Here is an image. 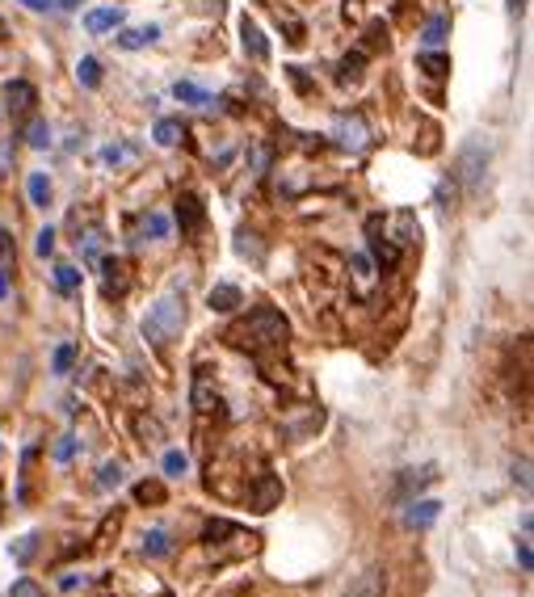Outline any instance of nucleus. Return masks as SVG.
Returning a JSON list of instances; mask_svg holds the SVG:
<instances>
[{
    "label": "nucleus",
    "instance_id": "nucleus-1",
    "mask_svg": "<svg viewBox=\"0 0 534 597\" xmlns=\"http://www.w3.org/2000/svg\"><path fill=\"white\" fill-rule=\"evenodd\" d=\"M181 324H186V299H181V295H164V299H156L148 307V316H143V341L156 345V349L169 345V341H177Z\"/></svg>",
    "mask_w": 534,
    "mask_h": 597
},
{
    "label": "nucleus",
    "instance_id": "nucleus-2",
    "mask_svg": "<svg viewBox=\"0 0 534 597\" xmlns=\"http://www.w3.org/2000/svg\"><path fill=\"white\" fill-rule=\"evenodd\" d=\"M286 337H291V324H286V316L274 312V307H257V312L244 320L240 328H232V341L236 345H253V349L282 345Z\"/></svg>",
    "mask_w": 534,
    "mask_h": 597
},
{
    "label": "nucleus",
    "instance_id": "nucleus-3",
    "mask_svg": "<svg viewBox=\"0 0 534 597\" xmlns=\"http://www.w3.org/2000/svg\"><path fill=\"white\" fill-rule=\"evenodd\" d=\"M488 156H492V148H488L484 139H471L467 148H463V156H459V181L467 185V190H476V185H480V177L488 169Z\"/></svg>",
    "mask_w": 534,
    "mask_h": 597
},
{
    "label": "nucleus",
    "instance_id": "nucleus-4",
    "mask_svg": "<svg viewBox=\"0 0 534 597\" xmlns=\"http://www.w3.org/2000/svg\"><path fill=\"white\" fill-rule=\"evenodd\" d=\"M333 139L341 143L345 152H362L366 143H371V131H366V122H362L358 114H341V118H337V131H333Z\"/></svg>",
    "mask_w": 534,
    "mask_h": 597
},
{
    "label": "nucleus",
    "instance_id": "nucleus-5",
    "mask_svg": "<svg viewBox=\"0 0 534 597\" xmlns=\"http://www.w3.org/2000/svg\"><path fill=\"white\" fill-rule=\"evenodd\" d=\"M278 501H282V480L265 471V476H257V484H253V492H249V505H253L257 513H270Z\"/></svg>",
    "mask_w": 534,
    "mask_h": 597
},
{
    "label": "nucleus",
    "instance_id": "nucleus-6",
    "mask_svg": "<svg viewBox=\"0 0 534 597\" xmlns=\"http://www.w3.org/2000/svg\"><path fill=\"white\" fill-rule=\"evenodd\" d=\"M379 223H383L379 215L366 223V232H371V253H366V257H371L379 270H392V265L400 261V249H396V244H387V236H379Z\"/></svg>",
    "mask_w": 534,
    "mask_h": 597
},
{
    "label": "nucleus",
    "instance_id": "nucleus-7",
    "mask_svg": "<svg viewBox=\"0 0 534 597\" xmlns=\"http://www.w3.org/2000/svg\"><path fill=\"white\" fill-rule=\"evenodd\" d=\"M207 303H211V312H219V316H232V312H240V307H244V295H240V286H232V282H219V286H211Z\"/></svg>",
    "mask_w": 534,
    "mask_h": 597
},
{
    "label": "nucleus",
    "instance_id": "nucleus-8",
    "mask_svg": "<svg viewBox=\"0 0 534 597\" xmlns=\"http://www.w3.org/2000/svg\"><path fill=\"white\" fill-rule=\"evenodd\" d=\"M122 22H127V13H122L118 5H106V9H93V13H85V30H89V34L122 30Z\"/></svg>",
    "mask_w": 534,
    "mask_h": 597
},
{
    "label": "nucleus",
    "instance_id": "nucleus-9",
    "mask_svg": "<svg viewBox=\"0 0 534 597\" xmlns=\"http://www.w3.org/2000/svg\"><path fill=\"white\" fill-rule=\"evenodd\" d=\"M438 513H442V505H438L434 497L413 501V505H408V513H404V526H408V530H425V526L438 522Z\"/></svg>",
    "mask_w": 534,
    "mask_h": 597
},
{
    "label": "nucleus",
    "instance_id": "nucleus-10",
    "mask_svg": "<svg viewBox=\"0 0 534 597\" xmlns=\"http://www.w3.org/2000/svg\"><path fill=\"white\" fill-rule=\"evenodd\" d=\"M101 265V274H106V295H127V286H131V278H127V265H122L118 257H101L97 261Z\"/></svg>",
    "mask_w": 534,
    "mask_h": 597
},
{
    "label": "nucleus",
    "instance_id": "nucleus-11",
    "mask_svg": "<svg viewBox=\"0 0 534 597\" xmlns=\"http://www.w3.org/2000/svg\"><path fill=\"white\" fill-rule=\"evenodd\" d=\"M240 38H244V51H249L257 64L270 59V43H265V34H261V26L253 22V17H244V22H240Z\"/></svg>",
    "mask_w": 534,
    "mask_h": 597
},
{
    "label": "nucleus",
    "instance_id": "nucleus-12",
    "mask_svg": "<svg viewBox=\"0 0 534 597\" xmlns=\"http://www.w3.org/2000/svg\"><path fill=\"white\" fill-rule=\"evenodd\" d=\"M202 219H207V211H202V202L194 194H186L177 202V223H181V232H186V236H194L202 228Z\"/></svg>",
    "mask_w": 534,
    "mask_h": 597
},
{
    "label": "nucleus",
    "instance_id": "nucleus-13",
    "mask_svg": "<svg viewBox=\"0 0 534 597\" xmlns=\"http://www.w3.org/2000/svg\"><path fill=\"white\" fill-rule=\"evenodd\" d=\"M173 551V539H169V530H160V526H152L148 534H143V555L148 560H164V555Z\"/></svg>",
    "mask_w": 534,
    "mask_h": 597
},
{
    "label": "nucleus",
    "instance_id": "nucleus-14",
    "mask_svg": "<svg viewBox=\"0 0 534 597\" xmlns=\"http://www.w3.org/2000/svg\"><path fill=\"white\" fill-rule=\"evenodd\" d=\"M5 97H9V110H13V114H26L34 101H38L34 85H26V80H13V85L5 89Z\"/></svg>",
    "mask_w": 534,
    "mask_h": 597
},
{
    "label": "nucleus",
    "instance_id": "nucleus-15",
    "mask_svg": "<svg viewBox=\"0 0 534 597\" xmlns=\"http://www.w3.org/2000/svg\"><path fill=\"white\" fill-rule=\"evenodd\" d=\"M152 139L160 143V148H177V143L186 139V127H181L177 118H160V122H156V131H152Z\"/></svg>",
    "mask_w": 534,
    "mask_h": 597
},
{
    "label": "nucleus",
    "instance_id": "nucleus-16",
    "mask_svg": "<svg viewBox=\"0 0 534 597\" xmlns=\"http://www.w3.org/2000/svg\"><path fill=\"white\" fill-rule=\"evenodd\" d=\"M160 38V26H143V30H122L118 34V47L122 51H139V47H148Z\"/></svg>",
    "mask_w": 534,
    "mask_h": 597
},
{
    "label": "nucleus",
    "instance_id": "nucleus-17",
    "mask_svg": "<svg viewBox=\"0 0 534 597\" xmlns=\"http://www.w3.org/2000/svg\"><path fill=\"white\" fill-rule=\"evenodd\" d=\"M417 68H421L425 76L442 80V76H450V55H442V51H421V55H417Z\"/></svg>",
    "mask_w": 534,
    "mask_h": 597
},
{
    "label": "nucleus",
    "instance_id": "nucleus-18",
    "mask_svg": "<svg viewBox=\"0 0 534 597\" xmlns=\"http://www.w3.org/2000/svg\"><path fill=\"white\" fill-rule=\"evenodd\" d=\"M349 274H354L358 291H371V282H375V261L366 257V253H354V257H349Z\"/></svg>",
    "mask_w": 534,
    "mask_h": 597
},
{
    "label": "nucleus",
    "instance_id": "nucleus-19",
    "mask_svg": "<svg viewBox=\"0 0 534 597\" xmlns=\"http://www.w3.org/2000/svg\"><path fill=\"white\" fill-rule=\"evenodd\" d=\"M26 194H30V202L34 207H51V177L47 173H30V181H26Z\"/></svg>",
    "mask_w": 534,
    "mask_h": 597
},
{
    "label": "nucleus",
    "instance_id": "nucleus-20",
    "mask_svg": "<svg viewBox=\"0 0 534 597\" xmlns=\"http://www.w3.org/2000/svg\"><path fill=\"white\" fill-rule=\"evenodd\" d=\"M26 143H30L34 152L51 148V127H47V118H30V127H26Z\"/></svg>",
    "mask_w": 534,
    "mask_h": 597
},
{
    "label": "nucleus",
    "instance_id": "nucleus-21",
    "mask_svg": "<svg viewBox=\"0 0 534 597\" xmlns=\"http://www.w3.org/2000/svg\"><path fill=\"white\" fill-rule=\"evenodd\" d=\"M76 80H80L85 89H97V85H101V59H93V55L80 59V64H76Z\"/></svg>",
    "mask_w": 534,
    "mask_h": 597
},
{
    "label": "nucleus",
    "instance_id": "nucleus-22",
    "mask_svg": "<svg viewBox=\"0 0 534 597\" xmlns=\"http://www.w3.org/2000/svg\"><path fill=\"white\" fill-rule=\"evenodd\" d=\"M135 434H139L143 442L156 446V442H164V425H160L156 417H148V413H139V417H135Z\"/></svg>",
    "mask_w": 534,
    "mask_h": 597
},
{
    "label": "nucleus",
    "instance_id": "nucleus-23",
    "mask_svg": "<svg viewBox=\"0 0 534 597\" xmlns=\"http://www.w3.org/2000/svg\"><path fill=\"white\" fill-rule=\"evenodd\" d=\"M55 286H59V295H76L80 291V270H76V265H55Z\"/></svg>",
    "mask_w": 534,
    "mask_h": 597
},
{
    "label": "nucleus",
    "instance_id": "nucleus-24",
    "mask_svg": "<svg viewBox=\"0 0 534 597\" xmlns=\"http://www.w3.org/2000/svg\"><path fill=\"white\" fill-rule=\"evenodd\" d=\"M173 97H177V101H190V106H207V101H211V93H202L198 85H190V80H177Z\"/></svg>",
    "mask_w": 534,
    "mask_h": 597
},
{
    "label": "nucleus",
    "instance_id": "nucleus-25",
    "mask_svg": "<svg viewBox=\"0 0 534 597\" xmlns=\"http://www.w3.org/2000/svg\"><path fill=\"white\" fill-rule=\"evenodd\" d=\"M164 497H169V492H164L160 480H143V484L135 488V501H139V505H160Z\"/></svg>",
    "mask_w": 534,
    "mask_h": 597
},
{
    "label": "nucleus",
    "instance_id": "nucleus-26",
    "mask_svg": "<svg viewBox=\"0 0 534 597\" xmlns=\"http://www.w3.org/2000/svg\"><path fill=\"white\" fill-rule=\"evenodd\" d=\"M215 391H211V383H207V375H198V383H194V408H198V413H211V408H215Z\"/></svg>",
    "mask_w": 534,
    "mask_h": 597
},
{
    "label": "nucleus",
    "instance_id": "nucleus-27",
    "mask_svg": "<svg viewBox=\"0 0 534 597\" xmlns=\"http://www.w3.org/2000/svg\"><path fill=\"white\" fill-rule=\"evenodd\" d=\"M362 68H366V55H362V51L345 55V59H341V85H349V80H358V76H362Z\"/></svg>",
    "mask_w": 534,
    "mask_h": 597
},
{
    "label": "nucleus",
    "instance_id": "nucleus-28",
    "mask_svg": "<svg viewBox=\"0 0 534 597\" xmlns=\"http://www.w3.org/2000/svg\"><path fill=\"white\" fill-rule=\"evenodd\" d=\"M446 30H450V22H446V17H429V26H425V34H421V38H425L429 47H438L442 38H446Z\"/></svg>",
    "mask_w": 534,
    "mask_h": 597
},
{
    "label": "nucleus",
    "instance_id": "nucleus-29",
    "mask_svg": "<svg viewBox=\"0 0 534 597\" xmlns=\"http://www.w3.org/2000/svg\"><path fill=\"white\" fill-rule=\"evenodd\" d=\"M72 362H76V345H68V341H64V345L55 349V362H51V366H55V375H68Z\"/></svg>",
    "mask_w": 534,
    "mask_h": 597
},
{
    "label": "nucleus",
    "instance_id": "nucleus-30",
    "mask_svg": "<svg viewBox=\"0 0 534 597\" xmlns=\"http://www.w3.org/2000/svg\"><path fill=\"white\" fill-rule=\"evenodd\" d=\"M80 253H85L89 261H97V257H101V228H89L85 236H80Z\"/></svg>",
    "mask_w": 534,
    "mask_h": 597
},
{
    "label": "nucleus",
    "instance_id": "nucleus-31",
    "mask_svg": "<svg viewBox=\"0 0 534 597\" xmlns=\"http://www.w3.org/2000/svg\"><path fill=\"white\" fill-rule=\"evenodd\" d=\"M9 597H47V589L38 585V581H30V576H22V581H13Z\"/></svg>",
    "mask_w": 534,
    "mask_h": 597
},
{
    "label": "nucleus",
    "instance_id": "nucleus-32",
    "mask_svg": "<svg viewBox=\"0 0 534 597\" xmlns=\"http://www.w3.org/2000/svg\"><path fill=\"white\" fill-rule=\"evenodd\" d=\"M186 467H190V459L181 455V450H169V455H164V476H186Z\"/></svg>",
    "mask_w": 534,
    "mask_h": 597
},
{
    "label": "nucleus",
    "instance_id": "nucleus-33",
    "mask_svg": "<svg viewBox=\"0 0 534 597\" xmlns=\"http://www.w3.org/2000/svg\"><path fill=\"white\" fill-rule=\"evenodd\" d=\"M97 484L101 488H118L122 484V463H106V467H101L97 471Z\"/></svg>",
    "mask_w": 534,
    "mask_h": 597
},
{
    "label": "nucleus",
    "instance_id": "nucleus-34",
    "mask_svg": "<svg viewBox=\"0 0 534 597\" xmlns=\"http://www.w3.org/2000/svg\"><path fill=\"white\" fill-rule=\"evenodd\" d=\"M34 253H38V257H51V253H55V228H43V232H38Z\"/></svg>",
    "mask_w": 534,
    "mask_h": 597
},
{
    "label": "nucleus",
    "instance_id": "nucleus-35",
    "mask_svg": "<svg viewBox=\"0 0 534 597\" xmlns=\"http://www.w3.org/2000/svg\"><path fill=\"white\" fill-rule=\"evenodd\" d=\"M148 236H152V240H164V236H169V219L152 211V215H148Z\"/></svg>",
    "mask_w": 534,
    "mask_h": 597
},
{
    "label": "nucleus",
    "instance_id": "nucleus-36",
    "mask_svg": "<svg viewBox=\"0 0 534 597\" xmlns=\"http://www.w3.org/2000/svg\"><path fill=\"white\" fill-rule=\"evenodd\" d=\"M513 555H518V564H522V572H530V568H534V551H530V534H526V539H522L518 547H513Z\"/></svg>",
    "mask_w": 534,
    "mask_h": 597
},
{
    "label": "nucleus",
    "instance_id": "nucleus-37",
    "mask_svg": "<svg viewBox=\"0 0 534 597\" xmlns=\"http://www.w3.org/2000/svg\"><path fill=\"white\" fill-rule=\"evenodd\" d=\"M223 534H236V526L232 522H211L207 534H202V543H215V539H223Z\"/></svg>",
    "mask_w": 534,
    "mask_h": 597
},
{
    "label": "nucleus",
    "instance_id": "nucleus-38",
    "mask_svg": "<svg viewBox=\"0 0 534 597\" xmlns=\"http://www.w3.org/2000/svg\"><path fill=\"white\" fill-rule=\"evenodd\" d=\"M366 47H387V30H383V22L366 26Z\"/></svg>",
    "mask_w": 534,
    "mask_h": 597
},
{
    "label": "nucleus",
    "instance_id": "nucleus-39",
    "mask_svg": "<svg viewBox=\"0 0 534 597\" xmlns=\"http://www.w3.org/2000/svg\"><path fill=\"white\" fill-rule=\"evenodd\" d=\"M513 480L530 492V459H513Z\"/></svg>",
    "mask_w": 534,
    "mask_h": 597
},
{
    "label": "nucleus",
    "instance_id": "nucleus-40",
    "mask_svg": "<svg viewBox=\"0 0 534 597\" xmlns=\"http://www.w3.org/2000/svg\"><path fill=\"white\" fill-rule=\"evenodd\" d=\"M89 581H85V576H76V572H64V576H59V589H64V593H76V589H85Z\"/></svg>",
    "mask_w": 534,
    "mask_h": 597
},
{
    "label": "nucleus",
    "instance_id": "nucleus-41",
    "mask_svg": "<svg viewBox=\"0 0 534 597\" xmlns=\"http://www.w3.org/2000/svg\"><path fill=\"white\" fill-rule=\"evenodd\" d=\"M72 450H76V438H59V442H55V459H59V463H68V459H72Z\"/></svg>",
    "mask_w": 534,
    "mask_h": 597
},
{
    "label": "nucleus",
    "instance_id": "nucleus-42",
    "mask_svg": "<svg viewBox=\"0 0 534 597\" xmlns=\"http://www.w3.org/2000/svg\"><path fill=\"white\" fill-rule=\"evenodd\" d=\"M396 223H400V244H413V228H417L413 215H400Z\"/></svg>",
    "mask_w": 534,
    "mask_h": 597
},
{
    "label": "nucleus",
    "instance_id": "nucleus-43",
    "mask_svg": "<svg viewBox=\"0 0 534 597\" xmlns=\"http://www.w3.org/2000/svg\"><path fill=\"white\" fill-rule=\"evenodd\" d=\"M127 156H131V148H118V143H114V148L101 152V160H106V164H118V160H127Z\"/></svg>",
    "mask_w": 534,
    "mask_h": 597
},
{
    "label": "nucleus",
    "instance_id": "nucleus-44",
    "mask_svg": "<svg viewBox=\"0 0 534 597\" xmlns=\"http://www.w3.org/2000/svg\"><path fill=\"white\" fill-rule=\"evenodd\" d=\"M13 555H17V560H30V555H34V534H26V539L13 547Z\"/></svg>",
    "mask_w": 534,
    "mask_h": 597
},
{
    "label": "nucleus",
    "instance_id": "nucleus-45",
    "mask_svg": "<svg viewBox=\"0 0 534 597\" xmlns=\"http://www.w3.org/2000/svg\"><path fill=\"white\" fill-rule=\"evenodd\" d=\"M0 257H13V236H9V228H0Z\"/></svg>",
    "mask_w": 534,
    "mask_h": 597
},
{
    "label": "nucleus",
    "instance_id": "nucleus-46",
    "mask_svg": "<svg viewBox=\"0 0 534 597\" xmlns=\"http://www.w3.org/2000/svg\"><path fill=\"white\" fill-rule=\"evenodd\" d=\"M22 5H26V9H34V13H47L51 0H22Z\"/></svg>",
    "mask_w": 534,
    "mask_h": 597
},
{
    "label": "nucleus",
    "instance_id": "nucleus-47",
    "mask_svg": "<svg viewBox=\"0 0 534 597\" xmlns=\"http://www.w3.org/2000/svg\"><path fill=\"white\" fill-rule=\"evenodd\" d=\"M5 295H9V274L0 270V299H5Z\"/></svg>",
    "mask_w": 534,
    "mask_h": 597
},
{
    "label": "nucleus",
    "instance_id": "nucleus-48",
    "mask_svg": "<svg viewBox=\"0 0 534 597\" xmlns=\"http://www.w3.org/2000/svg\"><path fill=\"white\" fill-rule=\"evenodd\" d=\"M59 5H64V9H80V0H59Z\"/></svg>",
    "mask_w": 534,
    "mask_h": 597
},
{
    "label": "nucleus",
    "instance_id": "nucleus-49",
    "mask_svg": "<svg viewBox=\"0 0 534 597\" xmlns=\"http://www.w3.org/2000/svg\"><path fill=\"white\" fill-rule=\"evenodd\" d=\"M5 34H9V30H5V22H0V38H5Z\"/></svg>",
    "mask_w": 534,
    "mask_h": 597
}]
</instances>
